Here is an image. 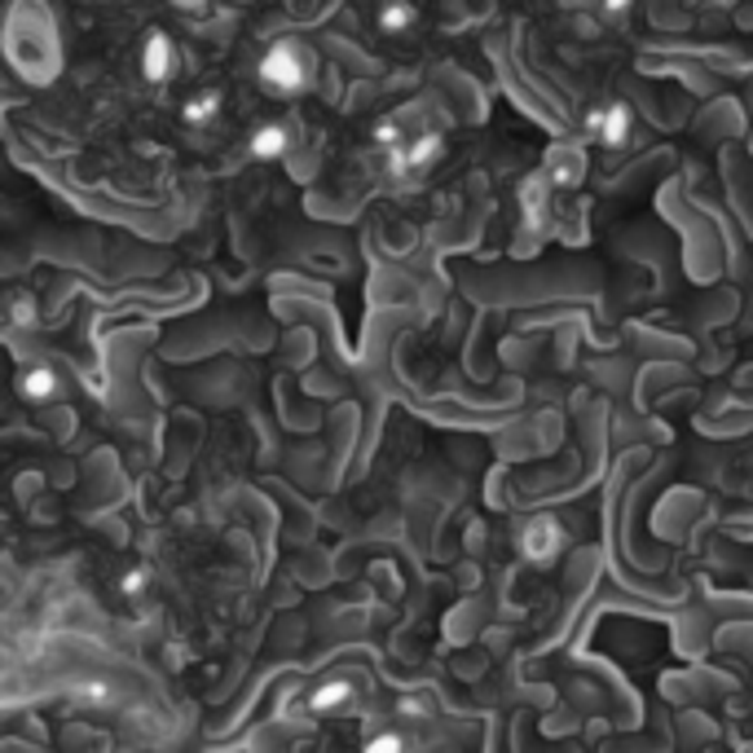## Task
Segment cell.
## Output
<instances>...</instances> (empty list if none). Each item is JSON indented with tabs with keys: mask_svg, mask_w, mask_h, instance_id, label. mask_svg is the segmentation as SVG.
<instances>
[{
	"mask_svg": "<svg viewBox=\"0 0 753 753\" xmlns=\"http://www.w3.org/2000/svg\"><path fill=\"white\" fill-rule=\"evenodd\" d=\"M260 84L273 98H300L313 89V58L300 40H273L260 58Z\"/></svg>",
	"mask_w": 753,
	"mask_h": 753,
	"instance_id": "6da1fadb",
	"label": "cell"
},
{
	"mask_svg": "<svg viewBox=\"0 0 753 753\" xmlns=\"http://www.w3.org/2000/svg\"><path fill=\"white\" fill-rule=\"evenodd\" d=\"M221 89H203V93H194L185 107H181V120L190 128H203V124H212L217 116H221Z\"/></svg>",
	"mask_w": 753,
	"mask_h": 753,
	"instance_id": "52a82bcc",
	"label": "cell"
},
{
	"mask_svg": "<svg viewBox=\"0 0 753 753\" xmlns=\"http://www.w3.org/2000/svg\"><path fill=\"white\" fill-rule=\"evenodd\" d=\"M569 546V529L555 520V515H533L524 529H520V555L529 564H555Z\"/></svg>",
	"mask_w": 753,
	"mask_h": 753,
	"instance_id": "7a4b0ae2",
	"label": "cell"
},
{
	"mask_svg": "<svg viewBox=\"0 0 753 753\" xmlns=\"http://www.w3.org/2000/svg\"><path fill=\"white\" fill-rule=\"evenodd\" d=\"M349 701H353V683L349 679H327V683H318L309 692V710H318V714H335Z\"/></svg>",
	"mask_w": 753,
	"mask_h": 753,
	"instance_id": "8992f818",
	"label": "cell"
},
{
	"mask_svg": "<svg viewBox=\"0 0 753 753\" xmlns=\"http://www.w3.org/2000/svg\"><path fill=\"white\" fill-rule=\"evenodd\" d=\"M375 141L383 145V150H396V145L405 141V137H401V124H396V120H379V124H375Z\"/></svg>",
	"mask_w": 753,
	"mask_h": 753,
	"instance_id": "8fae6325",
	"label": "cell"
},
{
	"mask_svg": "<svg viewBox=\"0 0 753 753\" xmlns=\"http://www.w3.org/2000/svg\"><path fill=\"white\" fill-rule=\"evenodd\" d=\"M172 71H177V49H172V40H168L163 31H150L145 44H141V76H145L150 84H163Z\"/></svg>",
	"mask_w": 753,
	"mask_h": 753,
	"instance_id": "5b68a950",
	"label": "cell"
},
{
	"mask_svg": "<svg viewBox=\"0 0 753 753\" xmlns=\"http://www.w3.org/2000/svg\"><path fill=\"white\" fill-rule=\"evenodd\" d=\"M630 128H634V116H630V107L622 102H613V107H600V111H591L586 116V132L600 141V145H626L630 141Z\"/></svg>",
	"mask_w": 753,
	"mask_h": 753,
	"instance_id": "277c9868",
	"label": "cell"
},
{
	"mask_svg": "<svg viewBox=\"0 0 753 753\" xmlns=\"http://www.w3.org/2000/svg\"><path fill=\"white\" fill-rule=\"evenodd\" d=\"M145 586H150V573H145V569H128L124 582H120V591H124V595H141Z\"/></svg>",
	"mask_w": 753,
	"mask_h": 753,
	"instance_id": "4fadbf2b",
	"label": "cell"
},
{
	"mask_svg": "<svg viewBox=\"0 0 753 753\" xmlns=\"http://www.w3.org/2000/svg\"><path fill=\"white\" fill-rule=\"evenodd\" d=\"M401 750H405V741L396 732H379V736L367 741V753H401Z\"/></svg>",
	"mask_w": 753,
	"mask_h": 753,
	"instance_id": "7c38bea8",
	"label": "cell"
},
{
	"mask_svg": "<svg viewBox=\"0 0 753 753\" xmlns=\"http://www.w3.org/2000/svg\"><path fill=\"white\" fill-rule=\"evenodd\" d=\"M177 4H190V9H194V4H203V0H177Z\"/></svg>",
	"mask_w": 753,
	"mask_h": 753,
	"instance_id": "9a60e30c",
	"label": "cell"
},
{
	"mask_svg": "<svg viewBox=\"0 0 753 753\" xmlns=\"http://www.w3.org/2000/svg\"><path fill=\"white\" fill-rule=\"evenodd\" d=\"M18 392H22L27 401H49V396L58 392V375H53L49 367H31L27 375L18 379Z\"/></svg>",
	"mask_w": 753,
	"mask_h": 753,
	"instance_id": "30bf717a",
	"label": "cell"
},
{
	"mask_svg": "<svg viewBox=\"0 0 753 753\" xmlns=\"http://www.w3.org/2000/svg\"><path fill=\"white\" fill-rule=\"evenodd\" d=\"M710 4H736V0H710Z\"/></svg>",
	"mask_w": 753,
	"mask_h": 753,
	"instance_id": "2e32d148",
	"label": "cell"
},
{
	"mask_svg": "<svg viewBox=\"0 0 753 753\" xmlns=\"http://www.w3.org/2000/svg\"><path fill=\"white\" fill-rule=\"evenodd\" d=\"M287 141H291V137H287V128L282 124H260L255 132H251L248 145H251V154H255V159H282Z\"/></svg>",
	"mask_w": 753,
	"mask_h": 753,
	"instance_id": "ba28073f",
	"label": "cell"
},
{
	"mask_svg": "<svg viewBox=\"0 0 753 753\" xmlns=\"http://www.w3.org/2000/svg\"><path fill=\"white\" fill-rule=\"evenodd\" d=\"M419 22V9L410 4V0H388L383 9H379V31H388V36H401V31H410Z\"/></svg>",
	"mask_w": 753,
	"mask_h": 753,
	"instance_id": "9c48e42d",
	"label": "cell"
},
{
	"mask_svg": "<svg viewBox=\"0 0 753 753\" xmlns=\"http://www.w3.org/2000/svg\"><path fill=\"white\" fill-rule=\"evenodd\" d=\"M388 154H392V172H396V177H410V172L432 168V163L445 154V141H441V132H428V137L401 141V145H396V150H388Z\"/></svg>",
	"mask_w": 753,
	"mask_h": 753,
	"instance_id": "3957f363",
	"label": "cell"
},
{
	"mask_svg": "<svg viewBox=\"0 0 753 753\" xmlns=\"http://www.w3.org/2000/svg\"><path fill=\"white\" fill-rule=\"evenodd\" d=\"M626 9V0H609V13H622Z\"/></svg>",
	"mask_w": 753,
	"mask_h": 753,
	"instance_id": "5bb4252c",
	"label": "cell"
}]
</instances>
